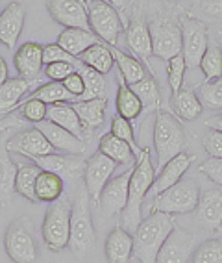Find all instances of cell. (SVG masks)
<instances>
[{"mask_svg": "<svg viewBox=\"0 0 222 263\" xmlns=\"http://www.w3.org/2000/svg\"><path fill=\"white\" fill-rule=\"evenodd\" d=\"M156 180V169L150 161V148H143L137 156V161L132 167L130 185H128V202L123 210V222L130 234L135 232V228L141 222L143 202L150 191L152 183Z\"/></svg>", "mask_w": 222, "mask_h": 263, "instance_id": "obj_1", "label": "cell"}, {"mask_svg": "<svg viewBox=\"0 0 222 263\" xmlns=\"http://www.w3.org/2000/svg\"><path fill=\"white\" fill-rule=\"evenodd\" d=\"M174 226V219L167 213H150L133 232V256L141 263H156L157 252Z\"/></svg>", "mask_w": 222, "mask_h": 263, "instance_id": "obj_2", "label": "cell"}, {"mask_svg": "<svg viewBox=\"0 0 222 263\" xmlns=\"http://www.w3.org/2000/svg\"><path fill=\"white\" fill-rule=\"evenodd\" d=\"M187 130L181 122L167 111H157L154 124V148L157 156V167H163L174 156L181 154L187 146Z\"/></svg>", "mask_w": 222, "mask_h": 263, "instance_id": "obj_3", "label": "cell"}, {"mask_svg": "<svg viewBox=\"0 0 222 263\" xmlns=\"http://www.w3.org/2000/svg\"><path fill=\"white\" fill-rule=\"evenodd\" d=\"M89 202V193L85 187L76 193L74 206L71 210V239H69V245H71L76 258H87L93 252L96 243Z\"/></svg>", "mask_w": 222, "mask_h": 263, "instance_id": "obj_4", "label": "cell"}, {"mask_svg": "<svg viewBox=\"0 0 222 263\" xmlns=\"http://www.w3.org/2000/svg\"><path fill=\"white\" fill-rule=\"evenodd\" d=\"M4 249L15 263H37L39 245L30 217H19L11 222L4 235Z\"/></svg>", "mask_w": 222, "mask_h": 263, "instance_id": "obj_5", "label": "cell"}, {"mask_svg": "<svg viewBox=\"0 0 222 263\" xmlns=\"http://www.w3.org/2000/svg\"><path fill=\"white\" fill-rule=\"evenodd\" d=\"M200 200V189L194 180H180V182L169 187L167 191L159 193L154 197L150 213L159 212L167 215L176 213H189L194 212Z\"/></svg>", "mask_w": 222, "mask_h": 263, "instance_id": "obj_6", "label": "cell"}, {"mask_svg": "<svg viewBox=\"0 0 222 263\" xmlns=\"http://www.w3.org/2000/svg\"><path fill=\"white\" fill-rule=\"evenodd\" d=\"M84 4L87 8L91 32L109 47H117L118 35L124 28L117 10L108 0H84Z\"/></svg>", "mask_w": 222, "mask_h": 263, "instance_id": "obj_7", "label": "cell"}, {"mask_svg": "<svg viewBox=\"0 0 222 263\" xmlns=\"http://www.w3.org/2000/svg\"><path fill=\"white\" fill-rule=\"evenodd\" d=\"M71 210L65 198H57L47 210L43 221L41 235L47 247L54 252H59L69 245L71 239Z\"/></svg>", "mask_w": 222, "mask_h": 263, "instance_id": "obj_8", "label": "cell"}, {"mask_svg": "<svg viewBox=\"0 0 222 263\" xmlns=\"http://www.w3.org/2000/svg\"><path fill=\"white\" fill-rule=\"evenodd\" d=\"M152 39V54L169 61L181 54V26L176 19L157 17L148 24Z\"/></svg>", "mask_w": 222, "mask_h": 263, "instance_id": "obj_9", "label": "cell"}, {"mask_svg": "<svg viewBox=\"0 0 222 263\" xmlns=\"http://www.w3.org/2000/svg\"><path fill=\"white\" fill-rule=\"evenodd\" d=\"M181 26V56L185 60V65L189 69L200 67L204 54L208 50V30L202 21L184 15L180 21Z\"/></svg>", "mask_w": 222, "mask_h": 263, "instance_id": "obj_10", "label": "cell"}, {"mask_svg": "<svg viewBox=\"0 0 222 263\" xmlns=\"http://www.w3.org/2000/svg\"><path fill=\"white\" fill-rule=\"evenodd\" d=\"M115 169H117V163L113 160H109L108 156H104L100 151L95 152L89 160L85 161V169H84L85 189H87L89 198L95 204H98L100 193H102L106 183L109 182Z\"/></svg>", "mask_w": 222, "mask_h": 263, "instance_id": "obj_11", "label": "cell"}, {"mask_svg": "<svg viewBox=\"0 0 222 263\" xmlns=\"http://www.w3.org/2000/svg\"><path fill=\"white\" fill-rule=\"evenodd\" d=\"M47 8L50 17L65 28L91 30L84 0H48Z\"/></svg>", "mask_w": 222, "mask_h": 263, "instance_id": "obj_12", "label": "cell"}, {"mask_svg": "<svg viewBox=\"0 0 222 263\" xmlns=\"http://www.w3.org/2000/svg\"><path fill=\"white\" fill-rule=\"evenodd\" d=\"M41 171H50V173L57 174L63 182L76 183L82 178L85 169V161L78 160L76 156L69 154H48V156H35L32 158Z\"/></svg>", "mask_w": 222, "mask_h": 263, "instance_id": "obj_13", "label": "cell"}, {"mask_svg": "<svg viewBox=\"0 0 222 263\" xmlns=\"http://www.w3.org/2000/svg\"><path fill=\"white\" fill-rule=\"evenodd\" d=\"M194 245H196L194 235L174 226L157 252L156 263H187L194 250Z\"/></svg>", "mask_w": 222, "mask_h": 263, "instance_id": "obj_14", "label": "cell"}, {"mask_svg": "<svg viewBox=\"0 0 222 263\" xmlns=\"http://www.w3.org/2000/svg\"><path fill=\"white\" fill-rule=\"evenodd\" d=\"M130 176H132V169L128 171V173L118 174L115 178H109V182L104 185L98 200V206L104 217H111L115 213L123 212L124 208H126Z\"/></svg>", "mask_w": 222, "mask_h": 263, "instance_id": "obj_15", "label": "cell"}, {"mask_svg": "<svg viewBox=\"0 0 222 263\" xmlns=\"http://www.w3.org/2000/svg\"><path fill=\"white\" fill-rule=\"evenodd\" d=\"M8 151L23 154L26 158H35V156H48L54 154V146L48 143V139L43 136L37 128H28V130H21L13 137L8 139Z\"/></svg>", "mask_w": 222, "mask_h": 263, "instance_id": "obj_16", "label": "cell"}, {"mask_svg": "<svg viewBox=\"0 0 222 263\" xmlns=\"http://www.w3.org/2000/svg\"><path fill=\"white\" fill-rule=\"evenodd\" d=\"M35 128L41 132L43 136L47 137L48 143L54 146V151H62L69 156H80L85 152V141L84 139L72 136L71 132H67L65 128L57 126L56 122L45 119V121L37 122Z\"/></svg>", "mask_w": 222, "mask_h": 263, "instance_id": "obj_17", "label": "cell"}, {"mask_svg": "<svg viewBox=\"0 0 222 263\" xmlns=\"http://www.w3.org/2000/svg\"><path fill=\"white\" fill-rule=\"evenodd\" d=\"M193 161H194V156L193 154H185V152H181V154L174 156L170 161H167V163L161 167L159 174L156 176L154 183H152V187H150V191H148V195H152V197H157L159 193L167 191L169 187L176 185V183L181 180V176L187 173V169L191 167V163H193Z\"/></svg>", "mask_w": 222, "mask_h": 263, "instance_id": "obj_18", "label": "cell"}, {"mask_svg": "<svg viewBox=\"0 0 222 263\" xmlns=\"http://www.w3.org/2000/svg\"><path fill=\"white\" fill-rule=\"evenodd\" d=\"M19 165L10 158L6 132L0 136V206L10 208L15 195V176Z\"/></svg>", "mask_w": 222, "mask_h": 263, "instance_id": "obj_19", "label": "cell"}, {"mask_svg": "<svg viewBox=\"0 0 222 263\" xmlns=\"http://www.w3.org/2000/svg\"><path fill=\"white\" fill-rule=\"evenodd\" d=\"M24 28V8L19 2H10L0 11V43L6 47L15 48L19 35Z\"/></svg>", "mask_w": 222, "mask_h": 263, "instance_id": "obj_20", "label": "cell"}, {"mask_svg": "<svg viewBox=\"0 0 222 263\" xmlns=\"http://www.w3.org/2000/svg\"><path fill=\"white\" fill-rule=\"evenodd\" d=\"M126 41L128 47L132 48V52L135 56H139L141 60L148 61L152 56V39L150 32H148V24L145 23L143 11H135L133 17L128 23L126 28Z\"/></svg>", "mask_w": 222, "mask_h": 263, "instance_id": "obj_21", "label": "cell"}, {"mask_svg": "<svg viewBox=\"0 0 222 263\" xmlns=\"http://www.w3.org/2000/svg\"><path fill=\"white\" fill-rule=\"evenodd\" d=\"M104 252L109 263H128L133 256V234L124 226H115L106 237Z\"/></svg>", "mask_w": 222, "mask_h": 263, "instance_id": "obj_22", "label": "cell"}, {"mask_svg": "<svg viewBox=\"0 0 222 263\" xmlns=\"http://www.w3.org/2000/svg\"><path fill=\"white\" fill-rule=\"evenodd\" d=\"M196 221L208 228V230H218L222 222V191L211 189L200 197L196 206Z\"/></svg>", "mask_w": 222, "mask_h": 263, "instance_id": "obj_23", "label": "cell"}, {"mask_svg": "<svg viewBox=\"0 0 222 263\" xmlns=\"http://www.w3.org/2000/svg\"><path fill=\"white\" fill-rule=\"evenodd\" d=\"M15 67L23 78L32 82V78H37L43 69V47L35 41L23 43V47L15 52Z\"/></svg>", "mask_w": 222, "mask_h": 263, "instance_id": "obj_24", "label": "cell"}, {"mask_svg": "<svg viewBox=\"0 0 222 263\" xmlns=\"http://www.w3.org/2000/svg\"><path fill=\"white\" fill-rule=\"evenodd\" d=\"M74 111L78 113V117L82 121V126H84L85 134H91L93 130L100 128L104 124L106 119V108H108V102L106 99H93V100H76L72 104Z\"/></svg>", "mask_w": 222, "mask_h": 263, "instance_id": "obj_25", "label": "cell"}, {"mask_svg": "<svg viewBox=\"0 0 222 263\" xmlns=\"http://www.w3.org/2000/svg\"><path fill=\"white\" fill-rule=\"evenodd\" d=\"M98 151L104 156H108L109 160H113L117 165H128L133 167L137 161V156L132 151V146L128 145L126 141L118 139L117 136H113L111 132L104 134L98 141Z\"/></svg>", "mask_w": 222, "mask_h": 263, "instance_id": "obj_26", "label": "cell"}, {"mask_svg": "<svg viewBox=\"0 0 222 263\" xmlns=\"http://www.w3.org/2000/svg\"><path fill=\"white\" fill-rule=\"evenodd\" d=\"M96 43H98V37L95 33L84 28H65L57 37V45L74 58H80L87 48Z\"/></svg>", "mask_w": 222, "mask_h": 263, "instance_id": "obj_27", "label": "cell"}, {"mask_svg": "<svg viewBox=\"0 0 222 263\" xmlns=\"http://www.w3.org/2000/svg\"><path fill=\"white\" fill-rule=\"evenodd\" d=\"M47 119L56 122L57 126L65 128L67 132H71L72 136L84 139V126H82V121L78 117V113L74 111V108H72V104H50L47 109Z\"/></svg>", "mask_w": 222, "mask_h": 263, "instance_id": "obj_28", "label": "cell"}, {"mask_svg": "<svg viewBox=\"0 0 222 263\" xmlns=\"http://www.w3.org/2000/svg\"><path fill=\"white\" fill-rule=\"evenodd\" d=\"M32 82L19 76V78H10L2 87H0V113H11L28 93Z\"/></svg>", "mask_w": 222, "mask_h": 263, "instance_id": "obj_29", "label": "cell"}, {"mask_svg": "<svg viewBox=\"0 0 222 263\" xmlns=\"http://www.w3.org/2000/svg\"><path fill=\"white\" fill-rule=\"evenodd\" d=\"M78 60H80L85 67H89V69L100 72V74L111 72V69H113V65H115V58H113L111 48H109L106 43H100V41L96 43V45H93V47L87 48Z\"/></svg>", "mask_w": 222, "mask_h": 263, "instance_id": "obj_30", "label": "cell"}, {"mask_svg": "<svg viewBox=\"0 0 222 263\" xmlns=\"http://www.w3.org/2000/svg\"><path fill=\"white\" fill-rule=\"evenodd\" d=\"M109 48L113 52L115 63H117L118 71H120V78H123V82L126 85L137 84V82H141L147 76V71H145V67H143V63L137 58L130 56V54H126V52H123L117 47H109Z\"/></svg>", "mask_w": 222, "mask_h": 263, "instance_id": "obj_31", "label": "cell"}, {"mask_svg": "<svg viewBox=\"0 0 222 263\" xmlns=\"http://www.w3.org/2000/svg\"><path fill=\"white\" fill-rule=\"evenodd\" d=\"M172 106H174L176 115L184 121H193L204 109L198 95L194 93L193 87H181L178 93L172 95Z\"/></svg>", "mask_w": 222, "mask_h": 263, "instance_id": "obj_32", "label": "cell"}, {"mask_svg": "<svg viewBox=\"0 0 222 263\" xmlns=\"http://www.w3.org/2000/svg\"><path fill=\"white\" fill-rule=\"evenodd\" d=\"M63 182L57 174L50 173V171H41L35 180V197L39 202H56L57 198H62L63 195Z\"/></svg>", "mask_w": 222, "mask_h": 263, "instance_id": "obj_33", "label": "cell"}, {"mask_svg": "<svg viewBox=\"0 0 222 263\" xmlns=\"http://www.w3.org/2000/svg\"><path fill=\"white\" fill-rule=\"evenodd\" d=\"M115 106H117V113L120 117L133 121L143 113V104L139 97L132 91L130 85H126L120 78V85L117 91V99H115Z\"/></svg>", "mask_w": 222, "mask_h": 263, "instance_id": "obj_34", "label": "cell"}, {"mask_svg": "<svg viewBox=\"0 0 222 263\" xmlns=\"http://www.w3.org/2000/svg\"><path fill=\"white\" fill-rule=\"evenodd\" d=\"M41 173L37 165H19L17 176H15V193H19L21 197L28 198L32 202H37L35 197V180L37 174Z\"/></svg>", "mask_w": 222, "mask_h": 263, "instance_id": "obj_35", "label": "cell"}, {"mask_svg": "<svg viewBox=\"0 0 222 263\" xmlns=\"http://www.w3.org/2000/svg\"><path fill=\"white\" fill-rule=\"evenodd\" d=\"M26 99L41 100L47 106H50V104H59V102H72L74 97L65 89V85L62 82H48V84L39 85L37 89H33L30 93V97H26Z\"/></svg>", "mask_w": 222, "mask_h": 263, "instance_id": "obj_36", "label": "cell"}, {"mask_svg": "<svg viewBox=\"0 0 222 263\" xmlns=\"http://www.w3.org/2000/svg\"><path fill=\"white\" fill-rule=\"evenodd\" d=\"M130 87L139 97V100H141L143 111L159 108V102H161L159 87H157V82L154 80V76H145L141 82L130 85Z\"/></svg>", "mask_w": 222, "mask_h": 263, "instance_id": "obj_37", "label": "cell"}, {"mask_svg": "<svg viewBox=\"0 0 222 263\" xmlns=\"http://www.w3.org/2000/svg\"><path fill=\"white\" fill-rule=\"evenodd\" d=\"M78 72H80L82 80H84L85 89L82 93V97L78 100H93V99H102L106 91V80L104 74L93 71L89 67H78Z\"/></svg>", "mask_w": 222, "mask_h": 263, "instance_id": "obj_38", "label": "cell"}, {"mask_svg": "<svg viewBox=\"0 0 222 263\" xmlns=\"http://www.w3.org/2000/svg\"><path fill=\"white\" fill-rule=\"evenodd\" d=\"M200 69H202L206 80H215L222 76V48L218 45H209L202 61H200Z\"/></svg>", "mask_w": 222, "mask_h": 263, "instance_id": "obj_39", "label": "cell"}, {"mask_svg": "<svg viewBox=\"0 0 222 263\" xmlns=\"http://www.w3.org/2000/svg\"><path fill=\"white\" fill-rule=\"evenodd\" d=\"M200 102L209 109H222V76L200 85Z\"/></svg>", "mask_w": 222, "mask_h": 263, "instance_id": "obj_40", "label": "cell"}, {"mask_svg": "<svg viewBox=\"0 0 222 263\" xmlns=\"http://www.w3.org/2000/svg\"><path fill=\"white\" fill-rule=\"evenodd\" d=\"M193 263H222V239H209L193 254Z\"/></svg>", "mask_w": 222, "mask_h": 263, "instance_id": "obj_41", "label": "cell"}, {"mask_svg": "<svg viewBox=\"0 0 222 263\" xmlns=\"http://www.w3.org/2000/svg\"><path fill=\"white\" fill-rule=\"evenodd\" d=\"M185 60L184 56H174L170 58L169 63H167V74H169V85H170V91L172 95L178 93V91L184 87V78H185Z\"/></svg>", "mask_w": 222, "mask_h": 263, "instance_id": "obj_42", "label": "cell"}, {"mask_svg": "<svg viewBox=\"0 0 222 263\" xmlns=\"http://www.w3.org/2000/svg\"><path fill=\"white\" fill-rule=\"evenodd\" d=\"M111 134L113 136H117L118 139H123V141H126L128 145L132 146V151L135 152V156L141 154L143 148H139L137 143H135V136H133V128L132 124H130V121L124 117H120V115H117V117L111 121Z\"/></svg>", "mask_w": 222, "mask_h": 263, "instance_id": "obj_43", "label": "cell"}, {"mask_svg": "<svg viewBox=\"0 0 222 263\" xmlns=\"http://www.w3.org/2000/svg\"><path fill=\"white\" fill-rule=\"evenodd\" d=\"M19 109H21V115H23L26 121L33 122V124H37V122L45 121L47 119V109L48 106L41 100H35V99H23V102L19 104Z\"/></svg>", "mask_w": 222, "mask_h": 263, "instance_id": "obj_44", "label": "cell"}, {"mask_svg": "<svg viewBox=\"0 0 222 263\" xmlns=\"http://www.w3.org/2000/svg\"><path fill=\"white\" fill-rule=\"evenodd\" d=\"M56 61H69V63H72V65H76V67L84 65L78 58L71 56V54H69L67 50H63L57 43H52V45L43 47V63L48 65V63H56Z\"/></svg>", "mask_w": 222, "mask_h": 263, "instance_id": "obj_45", "label": "cell"}, {"mask_svg": "<svg viewBox=\"0 0 222 263\" xmlns=\"http://www.w3.org/2000/svg\"><path fill=\"white\" fill-rule=\"evenodd\" d=\"M78 71V67L69 63V61H56V63H48L45 65V74L52 82H63L69 74Z\"/></svg>", "mask_w": 222, "mask_h": 263, "instance_id": "obj_46", "label": "cell"}, {"mask_svg": "<svg viewBox=\"0 0 222 263\" xmlns=\"http://www.w3.org/2000/svg\"><path fill=\"white\" fill-rule=\"evenodd\" d=\"M198 173L208 176L213 183L222 185V158H209L198 165Z\"/></svg>", "mask_w": 222, "mask_h": 263, "instance_id": "obj_47", "label": "cell"}, {"mask_svg": "<svg viewBox=\"0 0 222 263\" xmlns=\"http://www.w3.org/2000/svg\"><path fill=\"white\" fill-rule=\"evenodd\" d=\"M204 148L209 154V158H222V132H208L204 136Z\"/></svg>", "mask_w": 222, "mask_h": 263, "instance_id": "obj_48", "label": "cell"}, {"mask_svg": "<svg viewBox=\"0 0 222 263\" xmlns=\"http://www.w3.org/2000/svg\"><path fill=\"white\" fill-rule=\"evenodd\" d=\"M62 84L65 85V89L69 91V93H71L72 97H74V99H80L82 93H84V89H85L84 80H82V76H80V72H78V71L67 76V78L62 82Z\"/></svg>", "mask_w": 222, "mask_h": 263, "instance_id": "obj_49", "label": "cell"}, {"mask_svg": "<svg viewBox=\"0 0 222 263\" xmlns=\"http://www.w3.org/2000/svg\"><path fill=\"white\" fill-rule=\"evenodd\" d=\"M202 10L208 15L222 19V0H206L202 4Z\"/></svg>", "mask_w": 222, "mask_h": 263, "instance_id": "obj_50", "label": "cell"}, {"mask_svg": "<svg viewBox=\"0 0 222 263\" xmlns=\"http://www.w3.org/2000/svg\"><path fill=\"white\" fill-rule=\"evenodd\" d=\"M21 126V121L19 119H15V117H4V119H0V136L4 134V132H8L10 128H17Z\"/></svg>", "mask_w": 222, "mask_h": 263, "instance_id": "obj_51", "label": "cell"}, {"mask_svg": "<svg viewBox=\"0 0 222 263\" xmlns=\"http://www.w3.org/2000/svg\"><path fill=\"white\" fill-rule=\"evenodd\" d=\"M206 126L211 128V130L222 132V113H218V115H215V117L208 119V121H206Z\"/></svg>", "mask_w": 222, "mask_h": 263, "instance_id": "obj_52", "label": "cell"}, {"mask_svg": "<svg viewBox=\"0 0 222 263\" xmlns=\"http://www.w3.org/2000/svg\"><path fill=\"white\" fill-rule=\"evenodd\" d=\"M8 72H10V71H8V63H6L4 58L0 56V87L10 80V78H8Z\"/></svg>", "mask_w": 222, "mask_h": 263, "instance_id": "obj_53", "label": "cell"}, {"mask_svg": "<svg viewBox=\"0 0 222 263\" xmlns=\"http://www.w3.org/2000/svg\"><path fill=\"white\" fill-rule=\"evenodd\" d=\"M108 2L113 6L115 10H124V8H128V6L132 4L133 0H108Z\"/></svg>", "mask_w": 222, "mask_h": 263, "instance_id": "obj_54", "label": "cell"}, {"mask_svg": "<svg viewBox=\"0 0 222 263\" xmlns=\"http://www.w3.org/2000/svg\"><path fill=\"white\" fill-rule=\"evenodd\" d=\"M220 230H222V222H220Z\"/></svg>", "mask_w": 222, "mask_h": 263, "instance_id": "obj_55", "label": "cell"}, {"mask_svg": "<svg viewBox=\"0 0 222 263\" xmlns=\"http://www.w3.org/2000/svg\"><path fill=\"white\" fill-rule=\"evenodd\" d=\"M220 35H222V30H220Z\"/></svg>", "mask_w": 222, "mask_h": 263, "instance_id": "obj_56", "label": "cell"}]
</instances>
